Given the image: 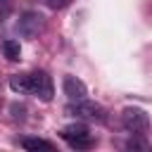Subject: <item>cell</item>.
Returning <instances> with one entry per match:
<instances>
[{
  "mask_svg": "<svg viewBox=\"0 0 152 152\" xmlns=\"http://www.w3.org/2000/svg\"><path fill=\"white\" fill-rule=\"evenodd\" d=\"M66 114H74L83 121H97V124H104L107 121V109L97 102H90V100H76L74 104L66 107Z\"/></svg>",
  "mask_w": 152,
  "mask_h": 152,
  "instance_id": "obj_1",
  "label": "cell"
},
{
  "mask_svg": "<svg viewBox=\"0 0 152 152\" xmlns=\"http://www.w3.org/2000/svg\"><path fill=\"white\" fill-rule=\"evenodd\" d=\"M121 124H124V128H126L128 133H133V135H145L147 128H150V116H147V112L140 109V107H126V109L121 112Z\"/></svg>",
  "mask_w": 152,
  "mask_h": 152,
  "instance_id": "obj_2",
  "label": "cell"
},
{
  "mask_svg": "<svg viewBox=\"0 0 152 152\" xmlns=\"http://www.w3.org/2000/svg\"><path fill=\"white\" fill-rule=\"evenodd\" d=\"M62 138H64L71 147H76V150H88V147H93V142H95L86 124H69V126H64V128H62Z\"/></svg>",
  "mask_w": 152,
  "mask_h": 152,
  "instance_id": "obj_3",
  "label": "cell"
},
{
  "mask_svg": "<svg viewBox=\"0 0 152 152\" xmlns=\"http://www.w3.org/2000/svg\"><path fill=\"white\" fill-rule=\"evenodd\" d=\"M28 93L31 95H38L43 102H50L55 90H52V78L45 74V71H33L28 74Z\"/></svg>",
  "mask_w": 152,
  "mask_h": 152,
  "instance_id": "obj_4",
  "label": "cell"
},
{
  "mask_svg": "<svg viewBox=\"0 0 152 152\" xmlns=\"http://www.w3.org/2000/svg\"><path fill=\"white\" fill-rule=\"evenodd\" d=\"M43 24H45L43 21V14H38V12H24L19 17L17 28H19V33L24 38H33V36H38L43 31Z\"/></svg>",
  "mask_w": 152,
  "mask_h": 152,
  "instance_id": "obj_5",
  "label": "cell"
},
{
  "mask_svg": "<svg viewBox=\"0 0 152 152\" xmlns=\"http://www.w3.org/2000/svg\"><path fill=\"white\" fill-rule=\"evenodd\" d=\"M62 88H64V95H66L71 102H76V100H83V97L88 95V88H86V83H83L81 78H76V76H64V81H62Z\"/></svg>",
  "mask_w": 152,
  "mask_h": 152,
  "instance_id": "obj_6",
  "label": "cell"
},
{
  "mask_svg": "<svg viewBox=\"0 0 152 152\" xmlns=\"http://www.w3.org/2000/svg\"><path fill=\"white\" fill-rule=\"evenodd\" d=\"M2 52H5V57H7L10 62H17V59L21 57V45H19V40L7 38V40L2 43Z\"/></svg>",
  "mask_w": 152,
  "mask_h": 152,
  "instance_id": "obj_7",
  "label": "cell"
},
{
  "mask_svg": "<svg viewBox=\"0 0 152 152\" xmlns=\"http://www.w3.org/2000/svg\"><path fill=\"white\" fill-rule=\"evenodd\" d=\"M10 88L17 93H28V74H14L10 78Z\"/></svg>",
  "mask_w": 152,
  "mask_h": 152,
  "instance_id": "obj_8",
  "label": "cell"
},
{
  "mask_svg": "<svg viewBox=\"0 0 152 152\" xmlns=\"http://www.w3.org/2000/svg\"><path fill=\"white\" fill-rule=\"evenodd\" d=\"M21 147L24 150H52V145L48 140H43V138H24Z\"/></svg>",
  "mask_w": 152,
  "mask_h": 152,
  "instance_id": "obj_9",
  "label": "cell"
},
{
  "mask_svg": "<svg viewBox=\"0 0 152 152\" xmlns=\"http://www.w3.org/2000/svg\"><path fill=\"white\" fill-rule=\"evenodd\" d=\"M71 0H45V5L50 7V10H62V7H66Z\"/></svg>",
  "mask_w": 152,
  "mask_h": 152,
  "instance_id": "obj_10",
  "label": "cell"
},
{
  "mask_svg": "<svg viewBox=\"0 0 152 152\" xmlns=\"http://www.w3.org/2000/svg\"><path fill=\"white\" fill-rule=\"evenodd\" d=\"M24 112H26V107H21V104H12V116H14V119H24Z\"/></svg>",
  "mask_w": 152,
  "mask_h": 152,
  "instance_id": "obj_11",
  "label": "cell"
},
{
  "mask_svg": "<svg viewBox=\"0 0 152 152\" xmlns=\"http://www.w3.org/2000/svg\"><path fill=\"white\" fill-rule=\"evenodd\" d=\"M2 17H5V10H2V12H0V21H2Z\"/></svg>",
  "mask_w": 152,
  "mask_h": 152,
  "instance_id": "obj_12",
  "label": "cell"
},
{
  "mask_svg": "<svg viewBox=\"0 0 152 152\" xmlns=\"http://www.w3.org/2000/svg\"><path fill=\"white\" fill-rule=\"evenodd\" d=\"M0 2H7V0H0Z\"/></svg>",
  "mask_w": 152,
  "mask_h": 152,
  "instance_id": "obj_13",
  "label": "cell"
}]
</instances>
